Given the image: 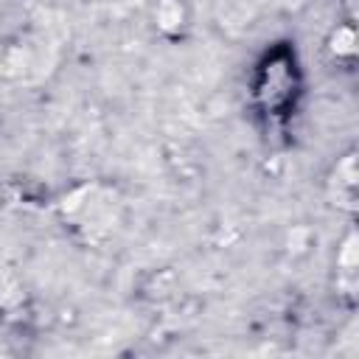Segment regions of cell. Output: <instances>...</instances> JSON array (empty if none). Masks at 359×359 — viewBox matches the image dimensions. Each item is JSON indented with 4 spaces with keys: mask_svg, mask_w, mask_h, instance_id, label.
<instances>
[{
    "mask_svg": "<svg viewBox=\"0 0 359 359\" xmlns=\"http://www.w3.org/2000/svg\"><path fill=\"white\" fill-rule=\"evenodd\" d=\"M300 93V70L294 62V50L289 48H272L252 79V95L255 104L266 118H283L294 107V98Z\"/></svg>",
    "mask_w": 359,
    "mask_h": 359,
    "instance_id": "1",
    "label": "cell"
}]
</instances>
